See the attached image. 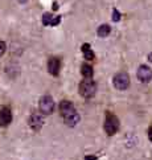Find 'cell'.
I'll use <instances>...</instances> for the list:
<instances>
[{
  "label": "cell",
  "mask_w": 152,
  "mask_h": 160,
  "mask_svg": "<svg viewBox=\"0 0 152 160\" xmlns=\"http://www.w3.org/2000/svg\"><path fill=\"white\" fill-rule=\"evenodd\" d=\"M97 91V85L93 79H83L80 83V94L83 98H91Z\"/></svg>",
  "instance_id": "obj_1"
},
{
  "label": "cell",
  "mask_w": 152,
  "mask_h": 160,
  "mask_svg": "<svg viewBox=\"0 0 152 160\" xmlns=\"http://www.w3.org/2000/svg\"><path fill=\"white\" fill-rule=\"evenodd\" d=\"M119 130V119H118L112 112L106 114V121H105V131L109 135L116 134V131Z\"/></svg>",
  "instance_id": "obj_2"
},
{
  "label": "cell",
  "mask_w": 152,
  "mask_h": 160,
  "mask_svg": "<svg viewBox=\"0 0 152 160\" xmlns=\"http://www.w3.org/2000/svg\"><path fill=\"white\" fill-rule=\"evenodd\" d=\"M40 111L44 115H50L54 110V101L50 95H44L40 99Z\"/></svg>",
  "instance_id": "obj_3"
},
{
  "label": "cell",
  "mask_w": 152,
  "mask_h": 160,
  "mask_svg": "<svg viewBox=\"0 0 152 160\" xmlns=\"http://www.w3.org/2000/svg\"><path fill=\"white\" fill-rule=\"evenodd\" d=\"M112 82H114V86L118 89V90H126L128 86H130V78L126 73H118L115 74L114 79H112Z\"/></svg>",
  "instance_id": "obj_4"
},
{
  "label": "cell",
  "mask_w": 152,
  "mask_h": 160,
  "mask_svg": "<svg viewBox=\"0 0 152 160\" xmlns=\"http://www.w3.org/2000/svg\"><path fill=\"white\" fill-rule=\"evenodd\" d=\"M136 76H138V79H139L140 82H144V83L150 82L151 79H152V70H151V68L147 66V65L139 66Z\"/></svg>",
  "instance_id": "obj_5"
},
{
  "label": "cell",
  "mask_w": 152,
  "mask_h": 160,
  "mask_svg": "<svg viewBox=\"0 0 152 160\" xmlns=\"http://www.w3.org/2000/svg\"><path fill=\"white\" fill-rule=\"evenodd\" d=\"M12 122V112L9 107L0 108V126H8Z\"/></svg>",
  "instance_id": "obj_6"
},
{
  "label": "cell",
  "mask_w": 152,
  "mask_h": 160,
  "mask_svg": "<svg viewBox=\"0 0 152 160\" xmlns=\"http://www.w3.org/2000/svg\"><path fill=\"white\" fill-rule=\"evenodd\" d=\"M44 124V118L41 114H32V117L29 118V126L32 127V130L38 131Z\"/></svg>",
  "instance_id": "obj_7"
},
{
  "label": "cell",
  "mask_w": 152,
  "mask_h": 160,
  "mask_svg": "<svg viewBox=\"0 0 152 160\" xmlns=\"http://www.w3.org/2000/svg\"><path fill=\"white\" fill-rule=\"evenodd\" d=\"M60 60L56 58V57H52L49 61H48V70L52 76H58L60 73Z\"/></svg>",
  "instance_id": "obj_8"
},
{
  "label": "cell",
  "mask_w": 152,
  "mask_h": 160,
  "mask_svg": "<svg viewBox=\"0 0 152 160\" xmlns=\"http://www.w3.org/2000/svg\"><path fill=\"white\" fill-rule=\"evenodd\" d=\"M64 119H65V123L67 126H70V127H74V126L78 122H80V114H78L76 110H73L71 112L67 114V115H65Z\"/></svg>",
  "instance_id": "obj_9"
},
{
  "label": "cell",
  "mask_w": 152,
  "mask_h": 160,
  "mask_svg": "<svg viewBox=\"0 0 152 160\" xmlns=\"http://www.w3.org/2000/svg\"><path fill=\"white\" fill-rule=\"evenodd\" d=\"M73 110H74V106H73V103L70 101H61V103H60V112H61V115H62V117L67 115V114L71 112Z\"/></svg>",
  "instance_id": "obj_10"
},
{
  "label": "cell",
  "mask_w": 152,
  "mask_h": 160,
  "mask_svg": "<svg viewBox=\"0 0 152 160\" xmlns=\"http://www.w3.org/2000/svg\"><path fill=\"white\" fill-rule=\"evenodd\" d=\"M81 73L86 79H91V77H93V68L90 66L89 64H83L81 66Z\"/></svg>",
  "instance_id": "obj_11"
},
{
  "label": "cell",
  "mask_w": 152,
  "mask_h": 160,
  "mask_svg": "<svg viewBox=\"0 0 152 160\" xmlns=\"http://www.w3.org/2000/svg\"><path fill=\"white\" fill-rule=\"evenodd\" d=\"M110 32H111V28H110L107 24L101 25V27L98 28V31H97V33H98L99 37H107V36L110 35Z\"/></svg>",
  "instance_id": "obj_12"
},
{
  "label": "cell",
  "mask_w": 152,
  "mask_h": 160,
  "mask_svg": "<svg viewBox=\"0 0 152 160\" xmlns=\"http://www.w3.org/2000/svg\"><path fill=\"white\" fill-rule=\"evenodd\" d=\"M82 52H83V56H85L86 60H93L94 58V53H93V50H91V48H90L89 44L82 45Z\"/></svg>",
  "instance_id": "obj_13"
},
{
  "label": "cell",
  "mask_w": 152,
  "mask_h": 160,
  "mask_svg": "<svg viewBox=\"0 0 152 160\" xmlns=\"http://www.w3.org/2000/svg\"><path fill=\"white\" fill-rule=\"evenodd\" d=\"M52 19H53V16L50 13H44V16H42V24L44 25H50Z\"/></svg>",
  "instance_id": "obj_14"
},
{
  "label": "cell",
  "mask_w": 152,
  "mask_h": 160,
  "mask_svg": "<svg viewBox=\"0 0 152 160\" xmlns=\"http://www.w3.org/2000/svg\"><path fill=\"white\" fill-rule=\"evenodd\" d=\"M112 20L114 21H119L120 20V13L118 12V9H112Z\"/></svg>",
  "instance_id": "obj_15"
},
{
  "label": "cell",
  "mask_w": 152,
  "mask_h": 160,
  "mask_svg": "<svg viewBox=\"0 0 152 160\" xmlns=\"http://www.w3.org/2000/svg\"><path fill=\"white\" fill-rule=\"evenodd\" d=\"M5 49H7V45H5L4 41H0V57H2L5 53Z\"/></svg>",
  "instance_id": "obj_16"
},
{
  "label": "cell",
  "mask_w": 152,
  "mask_h": 160,
  "mask_svg": "<svg viewBox=\"0 0 152 160\" xmlns=\"http://www.w3.org/2000/svg\"><path fill=\"white\" fill-rule=\"evenodd\" d=\"M60 21H61V16L53 18V19H52V22H50V25H52V27H56V25H58V24H60Z\"/></svg>",
  "instance_id": "obj_17"
},
{
  "label": "cell",
  "mask_w": 152,
  "mask_h": 160,
  "mask_svg": "<svg viewBox=\"0 0 152 160\" xmlns=\"http://www.w3.org/2000/svg\"><path fill=\"white\" fill-rule=\"evenodd\" d=\"M148 138L152 142V127H150V130H148Z\"/></svg>",
  "instance_id": "obj_18"
},
{
  "label": "cell",
  "mask_w": 152,
  "mask_h": 160,
  "mask_svg": "<svg viewBox=\"0 0 152 160\" xmlns=\"http://www.w3.org/2000/svg\"><path fill=\"white\" fill-rule=\"evenodd\" d=\"M85 160H97V156H86Z\"/></svg>",
  "instance_id": "obj_19"
},
{
  "label": "cell",
  "mask_w": 152,
  "mask_h": 160,
  "mask_svg": "<svg viewBox=\"0 0 152 160\" xmlns=\"http://www.w3.org/2000/svg\"><path fill=\"white\" fill-rule=\"evenodd\" d=\"M53 9H54V11L58 9V4H57V3H53Z\"/></svg>",
  "instance_id": "obj_20"
},
{
  "label": "cell",
  "mask_w": 152,
  "mask_h": 160,
  "mask_svg": "<svg viewBox=\"0 0 152 160\" xmlns=\"http://www.w3.org/2000/svg\"><path fill=\"white\" fill-rule=\"evenodd\" d=\"M19 2H20V3H27L28 0H19Z\"/></svg>",
  "instance_id": "obj_21"
}]
</instances>
